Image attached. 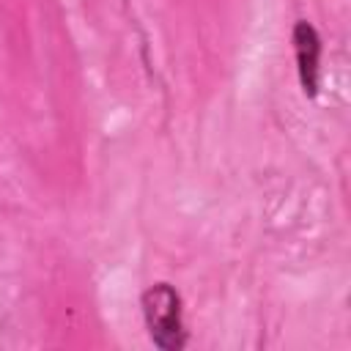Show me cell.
Listing matches in <instances>:
<instances>
[{
  "label": "cell",
  "instance_id": "1",
  "mask_svg": "<svg viewBox=\"0 0 351 351\" xmlns=\"http://www.w3.org/2000/svg\"><path fill=\"white\" fill-rule=\"evenodd\" d=\"M143 313L148 332L159 348L176 351L184 346V326H181V299L178 293L159 282L143 293Z\"/></svg>",
  "mask_w": 351,
  "mask_h": 351
},
{
  "label": "cell",
  "instance_id": "2",
  "mask_svg": "<svg viewBox=\"0 0 351 351\" xmlns=\"http://www.w3.org/2000/svg\"><path fill=\"white\" fill-rule=\"evenodd\" d=\"M293 44H296V60H299L302 88H304L307 96H315L318 93V55H321L318 33L307 22H296V27H293Z\"/></svg>",
  "mask_w": 351,
  "mask_h": 351
}]
</instances>
